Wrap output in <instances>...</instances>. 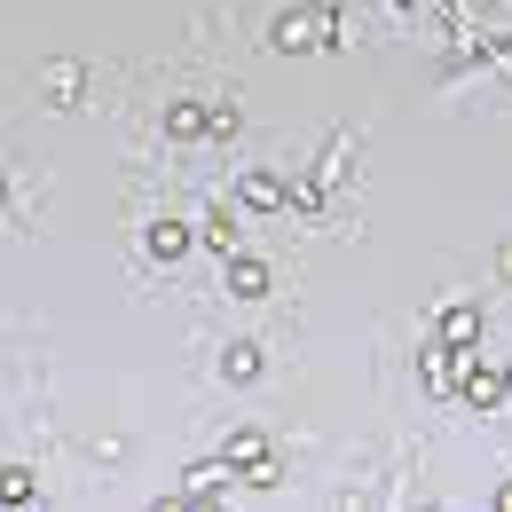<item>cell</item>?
Here are the masks:
<instances>
[{
	"label": "cell",
	"instance_id": "4",
	"mask_svg": "<svg viewBox=\"0 0 512 512\" xmlns=\"http://www.w3.org/2000/svg\"><path fill=\"white\" fill-rule=\"evenodd\" d=\"M166 134L197 142V134H213V111H197V103H174V111H166Z\"/></svg>",
	"mask_w": 512,
	"mask_h": 512
},
{
	"label": "cell",
	"instance_id": "6",
	"mask_svg": "<svg viewBox=\"0 0 512 512\" xmlns=\"http://www.w3.org/2000/svg\"><path fill=\"white\" fill-rule=\"evenodd\" d=\"M40 87H48V103H71V95H79V64H56Z\"/></svg>",
	"mask_w": 512,
	"mask_h": 512
},
{
	"label": "cell",
	"instance_id": "9",
	"mask_svg": "<svg viewBox=\"0 0 512 512\" xmlns=\"http://www.w3.org/2000/svg\"><path fill=\"white\" fill-rule=\"evenodd\" d=\"M0 197H8V182H0Z\"/></svg>",
	"mask_w": 512,
	"mask_h": 512
},
{
	"label": "cell",
	"instance_id": "5",
	"mask_svg": "<svg viewBox=\"0 0 512 512\" xmlns=\"http://www.w3.org/2000/svg\"><path fill=\"white\" fill-rule=\"evenodd\" d=\"M221 371H229V379L245 386V379H253V371H260V347H253V339H237V347L221 355Z\"/></svg>",
	"mask_w": 512,
	"mask_h": 512
},
{
	"label": "cell",
	"instance_id": "2",
	"mask_svg": "<svg viewBox=\"0 0 512 512\" xmlns=\"http://www.w3.org/2000/svg\"><path fill=\"white\" fill-rule=\"evenodd\" d=\"M229 292H237V300H260V292H268V260L237 253V260H229Z\"/></svg>",
	"mask_w": 512,
	"mask_h": 512
},
{
	"label": "cell",
	"instance_id": "1",
	"mask_svg": "<svg viewBox=\"0 0 512 512\" xmlns=\"http://www.w3.org/2000/svg\"><path fill=\"white\" fill-rule=\"evenodd\" d=\"M316 40H323V16H316V8H284V16H276V48L300 56V48H316Z\"/></svg>",
	"mask_w": 512,
	"mask_h": 512
},
{
	"label": "cell",
	"instance_id": "3",
	"mask_svg": "<svg viewBox=\"0 0 512 512\" xmlns=\"http://www.w3.org/2000/svg\"><path fill=\"white\" fill-rule=\"evenodd\" d=\"M190 253V221H158L150 229V260H182Z\"/></svg>",
	"mask_w": 512,
	"mask_h": 512
},
{
	"label": "cell",
	"instance_id": "8",
	"mask_svg": "<svg viewBox=\"0 0 512 512\" xmlns=\"http://www.w3.org/2000/svg\"><path fill=\"white\" fill-rule=\"evenodd\" d=\"M497 268H505V276H512V245H505V253H497Z\"/></svg>",
	"mask_w": 512,
	"mask_h": 512
},
{
	"label": "cell",
	"instance_id": "7",
	"mask_svg": "<svg viewBox=\"0 0 512 512\" xmlns=\"http://www.w3.org/2000/svg\"><path fill=\"white\" fill-rule=\"evenodd\" d=\"M24 497H32V473L8 465V473H0V505H24Z\"/></svg>",
	"mask_w": 512,
	"mask_h": 512
}]
</instances>
